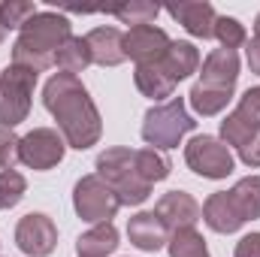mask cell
<instances>
[{
	"label": "cell",
	"mask_w": 260,
	"mask_h": 257,
	"mask_svg": "<svg viewBox=\"0 0 260 257\" xmlns=\"http://www.w3.org/2000/svg\"><path fill=\"white\" fill-rule=\"evenodd\" d=\"M157 64L179 85V82H185L188 76H194L197 70H200V49H197L194 43H188V40H173L170 49L164 52V58Z\"/></svg>",
	"instance_id": "e0dca14e"
},
{
	"label": "cell",
	"mask_w": 260,
	"mask_h": 257,
	"mask_svg": "<svg viewBox=\"0 0 260 257\" xmlns=\"http://www.w3.org/2000/svg\"><path fill=\"white\" fill-rule=\"evenodd\" d=\"M170 37L164 27H154V24H139V27H130L124 34V58H130L133 64H157L164 58V52L170 49Z\"/></svg>",
	"instance_id": "30bf717a"
},
{
	"label": "cell",
	"mask_w": 260,
	"mask_h": 257,
	"mask_svg": "<svg viewBox=\"0 0 260 257\" xmlns=\"http://www.w3.org/2000/svg\"><path fill=\"white\" fill-rule=\"evenodd\" d=\"M133 82H136L139 94L154 103H167L176 91V82L160 70V64H139L133 70Z\"/></svg>",
	"instance_id": "ac0fdd59"
},
{
	"label": "cell",
	"mask_w": 260,
	"mask_h": 257,
	"mask_svg": "<svg viewBox=\"0 0 260 257\" xmlns=\"http://www.w3.org/2000/svg\"><path fill=\"white\" fill-rule=\"evenodd\" d=\"M15 245L27 257H49L58 248V227L43 212H27L15 224Z\"/></svg>",
	"instance_id": "9c48e42d"
},
{
	"label": "cell",
	"mask_w": 260,
	"mask_h": 257,
	"mask_svg": "<svg viewBox=\"0 0 260 257\" xmlns=\"http://www.w3.org/2000/svg\"><path fill=\"white\" fill-rule=\"evenodd\" d=\"M37 79H40V73L18 64H9L0 73V127L12 130L21 121H27Z\"/></svg>",
	"instance_id": "5b68a950"
},
{
	"label": "cell",
	"mask_w": 260,
	"mask_h": 257,
	"mask_svg": "<svg viewBox=\"0 0 260 257\" xmlns=\"http://www.w3.org/2000/svg\"><path fill=\"white\" fill-rule=\"evenodd\" d=\"M233 257H260V233H245L236 242Z\"/></svg>",
	"instance_id": "1f68e13d"
},
{
	"label": "cell",
	"mask_w": 260,
	"mask_h": 257,
	"mask_svg": "<svg viewBox=\"0 0 260 257\" xmlns=\"http://www.w3.org/2000/svg\"><path fill=\"white\" fill-rule=\"evenodd\" d=\"M64 151H67L64 136L52 127H34L18 142V160L27 170H37V173L55 170L64 160Z\"/></svg>",
	"instance_id": "ba28073f"
},
{
	"label": "cell",
	"mask_w": 260,
	"mask_h": 257,
	"mask_svg": "<svg viewBox=\"0 0 260 257\" xmlns=\"http://www.w3.org/2000/svg\"><path fill=\"white\" fill-rule=\"evenodd\" d=\"M157 218L167 224V230H188L203 218V206L197 203L188 191H167L157 203H154Z\"/></svg>",
	"instance_id": "8fae6325"
},
{
	"label": "cell",
	"mask_w": 260,
	"mask_h": 257,
	"mask_svg": "<svg viewBox=\"0 0 260 257\" xmlns=\"http://www.w3.org/2000/svg\"><path fill=\"white\" fill-rule=\"evenodd\" d=\"M257 133H260V124H257V121H251L248 115H242L239 109H233V112H230V115L221 121V136H218V139H221L227 148L233 145V148L239 151V148H242V145H245L251 136H257Z\"/></svg>",
	"instance_id": "7402d4cb"
},
{
	"label": "cell",
	"mask_w": 260,
	"mask_h": 257,
	"mask_svg": "<svg viewBox=\"0 0 260 257\" xmlns=\"http://www.w3.org/2000/svg\"><path fill=\"white\" fill-rule=\"evenodd\" d=\"M18 142L21 136H15V130L0 127V170H12L18 164Z\"/></svg>",
	"instance_id": "f546056e"
},
{
	"label": "cell",
	"mask_w": 260,
	"mask_h": 257,
	"mask_svg": "<svg viewBox=\"0 0 260 257\" xmlns=\"http://www.w3.org/2000/svg\"><path fill=\"white\" fill-rule=\"evenodd\" d=\"M203 221H206V227L209 230H215V233H236L245 221H242V215H239V209L233 206V197L230 191H215L206 197V203H203Z\"/></svg>",
	"instance_id": "2e32d148"
},
{
	"label": "cell",
	"mask_w": 260,
	"mask_h": 257,
	"mask_svg": "<svg viewBox=\"0 0 260 257\" xmlns=\"http://www.w3.org/2000/svg\"><path fill=\"white\" fill-rule=\"evenodd\" d=\"M239 55L230 49H212L206 55V61L200 64V82L206 88H233L236 91V79H239Z\"/></svg>",
	"instance_id": "5bb4252c"
},
{
	"label": "cell",
	"mask_w": 260,
	"mask_h": 257,
	"mask_svg": "<svg viewBox=\"0 0 260 257\" xmlns=\"http://www.w3.org/2000/svg\"><path fill=\"white\" fill-rule=\"evenodd\" d=\"M97 176L115 191L121 206H142L151 197V185L136 170V151L130 148H106L97 154Z\"/></svg>",
	"instance_id": "3957f363"
},
{
	"label": "cell",
	"mask_w": 260,
	"mask_h": 257,
	"mask_svg": "<svg viewBox=\"0 0 260 257\" xmlns=\"http://www.w3.org/2000/svg\"><path fill=\"white\" fill-rule=\"evenodd\" d=\"M3 37H6V27L0 24V46H3Z\"/></svg>",
	"instance_id": "d590c367"
},
{
	"label": "cell",
	"mask_w": 260,
	"mask_h": 257,
	"mask_svg": "<svg viewBox=\"0 0 260 257\" xmlns=\"http://www.w3.org/2000/svg\"><path fill=\"white\" fill-rule=\"evenodd\" d=\"M27 194V182L15 170H0V212L15 209Z\"/></svg>",
	"instance_id": "f1b7e54d"
},
{
	"label": "cell",
	"mask_w": 260,
	"mask_h": 257,
	"mask_svg": "<svg viewBox=\"0 0 260 257\" xmlns=\"http://www.w3.org/2000/svg\"><path fill=\"white\" fill-rule=\"evenodd\" d=\"M73 209L82 221L88 224H106L115 218V212L121 209L115 191L94 173V176H82L73 188Z\"/></svg>",
	"instance_id": "52a82bcc"
},
{
	"label": "cell",
	"mask_w": 260,
	"mask_h": 257,
	"mask_svg": "<svg viewBox=\"0 0 260 257\" xmlns=\"http://www.w3.org/2000/svg\"><path fill=\"white\" fill-rule=\"evenodd\" d=\"M43 106L58 121V133L64 136L67 148L85 151L100 142L103 118L79 76L55 73L43 88Z\"/></svg>",
	"instance_id": "6da1fadb"
},
{
	"label": "cell",
	"mask_w": 260,
	"mask_h": 257,
	"mask_svg": "<svg viewBox=\"0 0 260 257\" xmlns=\"http://www.w3.org/2000/svg\"><path fill=\"white\" fill-rule=\"evenodd\" d=\"M167 251H170V257H209L206 239L197 233L194 227L173 230L170 233V242H167Z\"/></svg>",
	"instance_id": "484cf974"
},
{
	"label": "cell",
	"mask_w": 260,
	"mask_h": 257,
	"mask_svg": "<svg viewBox=\"0 0 260 257\" xmlns=\"http://www.w3.org/2000/svg\"><path fill=\"white\" fill-rule=\"evenodd\" d=\"M185 164L191 173L203 176V179H212V182L227 179L236 170L233 151L218 136H209V133H200V136L185 142Z\"/></svg>",
	"instance_id": "8992f818"
},
{
	"label": "cell",
	"mask_w": 260,
	"mask_h": 257,
	"mask_svg": "<svg viewBox=\"0 0 260 257\" xmlns=\"http://www.w3.org/2000/svg\"><path fill=\"white\" fill-rule=\"evenodd\" d=\"M127 239H130L133 248L154 254V251L167 248L170 230H167V224L157 218L154 209H151V212H136V215L127 221Z\"/></svg>",
	"instance_id": "4fadbf2b"
},
{
	"label": "cell",
	"mask_w": 260,
	"mask_h": 257,
	"mask_svg": "<svg viewBox=\"0 0 260 257\" xmlns=\"http://www.w3.org/2000/svg\"><path fill=\"white\" fill-rule=\"evenodd\" d=\"M88 52H91V64L97 67H118L124 64V34L118 27H94L85 37Z\"/></svg>",
	"instance_id": "9a60e30c"
},
{
	"label": "cell",
	"mask_w": 260,
	"mask_h": 257,
	"mask_svg": "<svg viewBox=\"0 0 260 257\" xmlns=\"http://www.w3.org/2000/svg\"><path fill=\"white\" fill-rule=\"evenodd\" d=\"M88 64H91V52H88L85 37H70L64 46L55 52V67H58V73L79 76L82 70H88Z\"/></svg>",
	"instance_id": "44dd1931"
},
{
	"label": "cell",
	"mask_w": 260,
	"mask_h": 257,
	"mask_svg": "<svg viewBox=\"0 0 260 257\" xmlns=\"http://www.w3.org/2000/svg\"><path fill=\"white\" fill-rule=\"evenodd\" d=\"M40 9L30 0H3L0 3V24L6 30H21Z\"/></svg>",
	"instance_id": "83f0119b"
},
{
	"label": "cell",
	"mask_w": 260,
	"mask_h": 257,
	"mask_svg": "<svg viewBox=\"0 0 260 257\" xmlns=\"http://www.w3.org/2000/svg\"><path fill=\"white\" fill-rule=\"evenodd\" d=\"M167 12H170L191 37H197V40H212V34H215V18H218V12H215L212 3H206V0H179V3H170Z\"/></svg>",
	"instance_id": "7c38bea8"
},
{
	"label": "cell",
	"mask_w": 260,
	"mask_h": 257,
	"mask_svg": "<svg viewBox=\"0 0 260 257\" xmlns=\"http://www.w3.org/2000/svg\"><path fill=\"white\" fill-rule=\"evenodd\" d=\"M115 248H118V230L112 221L94 224L91 230H85L76 239V254L79 257H109Z\"/></svg>",
	"instance_id": "d6986e66"
},
{
	"label": "cell",
	"mask_w": 260,
	"mask_h": 257,
	"mask_svg": "<svg viewBox=\"0 0 260 257\" xmlns=\"http://www.w3.org/2000/svg\"><path fill=\"white\" fill-rule=\"evenodd\" d=\"M230 197H233V206L239 209L242 221L260 218V176H245V179H239V182L230 188Z\"/></svg>",
	"instance_id": "603a6c76"
},
{
	"label": "cell",
	"mask_w": 260,
	"mask_h": 257,
	"mask_svg": "<svg viewBox=\"0 0 260 257\" xmlns=\"http://www.w3.org/2000/svg\"><path fill=\"white\" fill-rule=\"evenodd\" d=\"M239 160H242L245 167H251V170H257L260 167V133L257 136H251V139L239 148Z\"/></svg>",
	"instance_id": "d6a6232c"
},
{
	"label": "cell",
	"mask_w": 260,
	"mask_h": 257,
	"mask_svg": "<svg viewBox=\"0 0 260 257\" xmlns=\"http://www.w3.org/2000/svg\"><path fill=\"white\" fill-rule=\"evenodd\" d=\"M245 61L251 67V73L260 76V40H248L245 43Z\"/></svg>",
	"instance_id": "836d02e7"
},
{
	"label": "cell",
	"mask_w": 260,
	"mask_h": 257,
	"mask_svg": "<svg viewBox=\"0 0 260 257\" xmlns=\"http://www.w3.org/2000/svg\"><path fill=\"white\" fill-rule=\"evenodd\" d=\"M136 170H139V176L154 188L157 182H164V179L173 173V160H170L164 151H157V148H139V151H136Z\"/></svg>",
	"instance_id": "cb8c5ba5"
},
{
	"label": "cell",
	"mask_w": 260,
	"mask_h": 257,
	"mask_svg": "<svg viewBox=\"0 0 260 257\" xmlns=\"http://www.w3.org/2000/svg\"><path fill=\"white\" fill-rule=\"evenodd\" d=\"M242 115H248L251 121H257L260 124V85H254V88H248L242 97H239V106H236Z\"/></svg>",
	"instance_id": "4dcf8cb0"
},
{
	"label": "cell",
	"mask_w": 260,
	"mask_h": 257,
	"mask_svg": "<svg viewBox=\"0 0 260 257\" xmlns=\"http://www.w3.org/2000/svg\"><path fill=\"white\" fill-rule=\"evenodd\" d=\"M254 40H260V12H257V18H254Z\"/></svg>",
	"instance_id": "e575fe53"
},
{
	"label": "cell",
	"mask_w": 260,
	"mask_h": 257,
	"mask_svg": "<svg viewBox=\"0 0 260 257\" xmlns=\"http://www.w3.org/2000/svg\"><path fill=\"white\" fill-rule=\"evenodd\" d=\"M197 127L194 115L185 106V97H170L167 103H157L145 112L142 118V139L148 142V148L157 151H170L179 148L182 139Z\"/></svg>",
	"instance_id": "277c9868"
},
{
	"label": "cell",
	"mask_w": 260,
	"mask_h": 257,
	"mask_svg": "<svg viewBox=\"0 0 260 257\" xmlns=\"http://www.w3.org/2000/svg\"><path fill=\"white\" fill-rule=\"evenodd\" d=\"M73 37V24L64 12L40 9L21 30L12 46V64L27 67L34 73H46L55 67V52Z\"/></svg>",
	"instance_id": "7a4b0ae2"
},
{
	"label": "cell",
	"mask_w": 260,
	"mask_h": 257,
	"mask_svg": "<svg viewBox=\"0 0 260 257\" xmlns=\"http://www.w3.org/2000/svg\"><path fill=\"white\" fill-rule=\"evenodd\" d=\"M230 100H233V88H206V85H194L191 94H188L191 109H194L197 115H203V118L221 115Z\"/></svg>",
	"instance_id": "ffe728a7"
},
{
	"label": "cell",
	"mask_w": 260,
	"mask_h": 257,
	"mask_svg": "<svg viewBox=\"0 0 260 257\" xmlns=\"http://www.w3.org/2000/svg\"><path fill=\"white\" fill-rule=\"evenodd\" d=\"M121 24H130V27H139V24H151L157 15H160V6L151 3V0H130V3H121V6H112L109 9Z\"/></svg>",
	"instance_id": "d4e9b609"
},
{
	"label": "cell",
	"mask_w": 260,
	"mask_h": 257,
	"mask_svg": "<svg viewBox=\"0 0 260 257\" xmlns=\"http://www.w3.org/2000/svg\"><path fill=\"white\" fill-rule=\"evenodd\" d=\"M212 37L221 43V49H230V52H236V49H242V46L248 43L245 24H242L239 18H233V15H218V18H215V34H212Z\"/></svg>",
	"instance_id": "4316f807"
}]
</instances>
